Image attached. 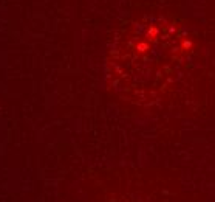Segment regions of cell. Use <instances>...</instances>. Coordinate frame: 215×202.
<instances>
[{
	"instance_id": "1",
	"label": "cell",
	"mask_w": 215,
	"mask_h": 202,
	"mask_svg": "<svg viewBox=\"0 0 215 202\" xmlns=\"http://www.w3.org/2000/svg\"><path fill=\"white\" fill-rule=\"evenodd\" d=\"M124 51L139 67L141 90L149 100L178 81L194 51V41L183 24L166 16H147L124 34Z\"/></svg>"
}]
</instances>
